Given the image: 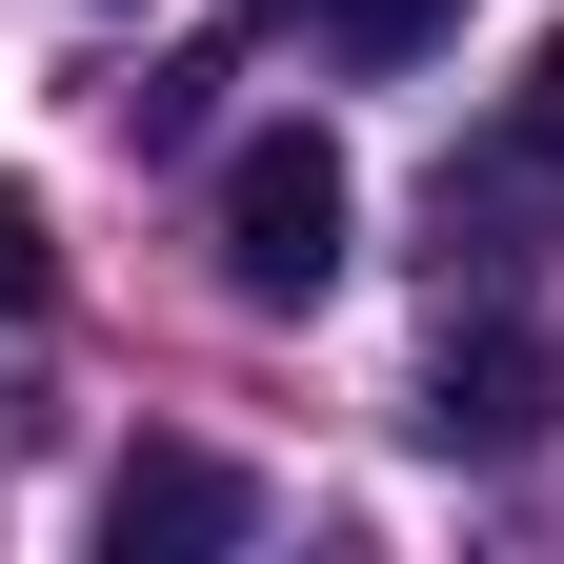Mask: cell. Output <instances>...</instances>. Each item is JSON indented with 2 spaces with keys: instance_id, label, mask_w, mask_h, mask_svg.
<instances>
[{
  "instance_id": "1",
  "label": "cell",
  "mask_w": 564,
  "mask_h": 564,
  "mask_svg": "<svg viewBox=\"0 0 564 564\" xmlns=\"http://www.w3.org/2000/svg\"><path fill=\"white\" fill-rule=\"evenodd\" d=\"M343 223H364V182H343L323 121H262L242 162H223V282H242V303H323V282H343Z\"/></svg>"
},
{
  "instance_id": "2",
  "label": "cell",
  "mask_w": 564,
  "mask_h": 564,
  "mask_svg": "<svg viewBox=\"0 0 564 564\" xmlns=\"http://www.w3.org/2000/svg\"><path fill=\"white\" fill-rule=\"evenodd\" d=\"M423 464H544V423H564V343L524 303H464L444 282V364H423Z\"/></svg>"
},
{
  "instance_id": "3",
  "label": "cell",
  "mask_w": 564,
  "mask_h": 564,
  "mask_svg": "<svg viewBox=\"0 0 564 564\" xmlns=\"http://www.w3.org/2000/svg\"><path fill=\"white\" fill-rule=\"evenodd\" d=\"M242 524H262V484L223 444H121V484H101V544L121 564H223Z\"/></svg>"
},
{
  "instance_id": "4",
  "label": "cell",
  "mask_w": 564,
  "mask_h": 564,
  "mask_svg": "<svg viewBox=\"0 0 564 564\" xmlns=\"http://www.w3.org/2000/svg\"><path fill=\"white\" fill-rule=\"evenodd\" d=\"M544 182H564L544 141H505V162H484V182L444 162V202H423V223H444V282H464V262H484V282H505V262H544V242H524V223H544Z\"/></svg>"
},
{
  "instance_id": "5",
  "label": "cell",
  "mask_w": 564,
  "mask_h": 564,
  "mask_svg": "<svg viewBox=\"0 0 564 564\" xmlns=\"http://www.w3.org/2000/svg\"><path fill=\"white\" fill-rule=\"evenodd\" d=\"M282 21H323V41H343V61L383 82V61H423V41L464 21V0H282Z\"/></svg>"
},
{
  "instance_id": "6",
  "label": "cell",
  "mask_w": 564,
  "mask_h": 564,
  "mask_svg": "<svg viewBox=\"0 0 564 564\" xmlns=\"http://www.w3.org/2000/svg\"><path fill=\"white\" fill-rule=\"evenodd\" d=\"M41 282H61V242H41V182H0V323H21Z\"/></svg>"
},
{
  "instance_id": "7",
  "label": "cell",
  "mask_w": 564,
  "mask_h": 564,
  "mask_svg": "<svg viewBox=\"0 0 564 564\" xmlns=\"http://www.w3.org/2000/svg\"><path fill=\"white\" fill-rule=\"evenodd\" d=\"M505 141H544V162H564V21L524 41V82H505Z\"/></svg>"
}]
</instances>
